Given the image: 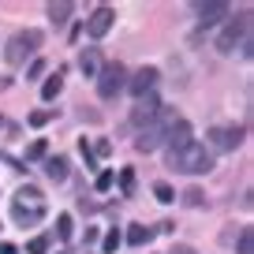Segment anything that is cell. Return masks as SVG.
<instances>
[{"label": "cell", "instance_id": "cell-12", "mask_svg": "<svg viewBox=\"0 0 254 254\" xmlns=\"http://www.w3.org/2000/svg\"><path fill=\"white\" fill-rule=\"evenodd\" d=\"M112 19H116L112 8H94V15H90V23H86L90 38H105V34L112 30Z\"/></svg>", "mask_w": 254, "mask_h": 254}, {"label": "cell", "instance_id": "cell-16", "mask_svg": "<svg viewBox=\"0 0 254 254\" xmlns=\"http://www.w3.org/2000/svg\"><path fill=\"white\" fill-rule=\"evenodd\" d=\"M124 239H127V243H131V247H146V243H150V239H153V228H146V224H131Z\"/></svg>", "mask_w": 254, "mask_h": 254}, {"label": "cell", "instance_id": "cell-26", "mask_svg": "<svg viewBox=\"0 0 254 254\" xmlns=\"http://www.w3.org/2000/svg\"><path fill=\"white\" fill-rule=\"evenodd\" d=\"M120 243H124V236H120V232H116V228H112V232H109V236H105V243H101V247H105V254H112V251H116V247H120Z\"/></svg>", "mask_w": 254, "mask_h": 254}, {"label": "cell", "instance_id": "cell-14", "mask_svg": "<svg viewBox=\"0 0 254 254\" xmlns=\"http://www.w3.org/2000/svg\"><path fill=\"white\" fill-rule=\"evenodd\" d=\"M79 67H82V75H86V79H97V71H101V56H97V49H82Z\"/></svg>", "mask_w": 254, "mask_h": 254}, {"label": "cell", "instance_id": "cell-3", "mask_svg": "<svg viewBox=\"0 0 254 254\" xmlns=\"http://www.w3.org/2000/svg\"><path fill=\"white\" fill-rule=\"evenodd\" d=\"M243 41H251V15L228 19V23H224V30L217 34V49H221L224 56L236 53V49H243Z\"/></svg>", "mask_w": 254, "mask_h": 254}, {"label": "cell", "instance_id": "cell-10", "mask_svg": "<svg viewBox=\"0 0 254 254\" xmlns=\"http://www.w3.org/2000/svg\"><path fill=\"white\" fill-rule=\"evenodd\" d=\"M11 206H19V209H45V194H41L34 183H26V187H19V190H15Z\"/></svg>", "mask_w": 254, "mask_h": 254}, {"label": "cell", "instance_id": "cell-9", "mask_svg": "<svg viewBox=\"0 0 254 254\" xmlns=\"http://www.w3.org/2000/svg\"><path fill=\"white\" fill-rule=\"evenodd\" d=\"M157 79H161V71L157 67H138L131 79H127V90L135 97H146V94H153V86H157Z\"/></svg>", "mask_w": 254, "mask_h": 254}, {"label": "cell", "instance_id": "cell-28", "mask_svg": "<svg viewBox=\"0 0 254 254\" xmlns=\"http://www.w3.org/2000/svg\"><path fill=\"white\" fill-rule=\"evenodd\" d=\"M49 251V239H30L26 243V254H45Z\"/></svg>", "mask_w": 254, "mask_h": 254}, {"label": "cell", "instance_id": "cell-13", "mask_svg": "<svg viewBox=\"0 0 254 254\" xmlns=\"http://www.w3.org/2000/svg\"><path fill=\"white\" fill-rule=\"evenodd\" d=\"M45 176H49L53 183H64L67 176H71V165H67V157H60V153H56V157H45Z\"/></svg>", "mask_w": 254, "mask_h": 254}, {"label": "cell", "instance_id": "cell-15", "mask_svg": "<svg viewBox=\"0 0 254 254\" xmlns=\"http://www.w3.org/2000/svg\"><path fill=\"white\" fill-rule=\"evenodd\" d=\"M11 217H15L19 228H34V224H41L45 209H19V206H11Z\"/></svg>", "mask_w": 254, "mask_h": 254}, {"label": "cell", "instance_id": "cell-25", "mask_svg": "<svg viewBox=\"0 0 254 254\" xmlns=\"http://www.w3.org/2000/svg\"><path fill=\"white\" fill-rule=\"evenodd\" d=\"M153 194H157V202H176V190L168 183H153Z\"/></svg>", "mask_w": 254, "mask_h": 254}, {"label": "cell", "instance_id": "cell-24", "mask_svg": "<svg viewBox=\"0 0 254 254\" xmlns=\"http://www.w3.org/2000/svg\"><path fill=\"white\" fill-rule=\"evenodd\" d=\"M56 236H60V239H71V217H67V213L56 217Z\"/></svg>", "mask_w": 254, "mask_h": 254}, {"label": "cell", "instance_id": "cell-18", "mask_svg": "<svg viewBox=\"0 0 254 254\" xmlns=\"http://www.w3.org/2000/svg\"><path fill=\"white\" fill-rule=\"evenodd\" d=\"M67 15H71V4H67V0L49 4V19H53V26H64V23H67Z\"/></svg>", "mask_w": 254, "mask_h": 254}, {"label": "cell", "instance_id": "cell-4", "mask_svg": "<svg viewBox=\"0 0 254 254\" xmlns=\"http://www.w3.org/2000/svg\"><path fill=\"white\" fill-rule=\"evenodd\" d=\"M120 90H127V67L120 60H112V64H105L101 71H97V94H101L105 101H112Z\"/></svg>", "mask_w": 254, "mask_h": 254}, {"label": "cell", "instance_id": "cell-2", "mask_svg": "<svg viewBox=\"0 0 254 254\" xmlns=\"http://www.w3.org/2000/svg\"><path fill=\"white\" fill-rule=\"evenodd\" d=\"M41 41H45V38H41V30H19L15 38L8 41V49H4V60H8L11 67H23L26 56H34L41 49Z\"/></svg>", "mask_w": 254, "mask_h": 254}, {"label": "cell", "instance_id": "cell-6", "mask_svg": "<svg viewBox=\"0 0 254 254\" xmlns=\"http://www.w3.org/2000/svg\"><path fill=\"white\" fill-rule=\"evenodd\" d=\"M172 127V120L165 116V109H161V116H157V124H150L146 131H138V138H135V150L138 153H153L161 142H165V131Z\"/></svg>", "mask_w": 254, "mask_h": 254}, {"label": "cell", "instance_id": "cell-32", "mask_svg": "<svg viewBox=\"0 0 254 254\" xmlns=\"http://www.w3.org/2000/svg\"><path fill=\"white\" fill-rule=\"evenodd\" d=\"M168 254H198V251H194V247H187V243H176Z\"/></svg>", "mask_w": 254, "mask_h": 254}, {"label": "cell", "instance_id": "cell-33", "mask_svg": "<svg viewBox=\"0 0 254 254\" xmlns=\"http://www.w3.org/2000/svg\"><path fill=\"white\" fill-rule=\"evenodd\" d=\"M0 254H19V251H15V243H0Z\"/></svg>", "mask_w": 254, "mask_h": 254}, {"label": "cell", "instance_id": "cell-23", "mask_svg": "<svg viewBox=\"0 0 254 254\" xmlns=\"http://www.w3.org/2000/svg\"><path fill=\"white\" fill-rule=\"evenodd\" d=\"M202 202H206V194H202L198 187H187V190H183V206H190V209H198Z\"/></svg>", "mask_w": 254, "mask_h": 254}, {"label": "cell", "instance_id": "cell-7", "mask_svg": "<svg viewBox=\"0 0 254 254\" xmlns=\"http://www.w3.org/2000/svg\"><path fill=\"white\" fill-rule=\"evenodd\" d=\"M161 109H165V105H161V101H157V97H153V94L138 97V101H135V109H131V124H135L138 131H146V127H150V124H157Z\"/></svg>", "mask_w": 254, "mask_h": 254}, {"label": "cell", "instance_id": "cell-31", "mask_svg": "<svg viewBox=\"0 0 254 254\" xmlns=\"http://www.w3.org/2000/svg\"><path fill=\"white\" fill-rule=\"evenodd\" d=\"M90 153H97V157H109V153H112V146H109V142H105V138H101V142H97V146H94V150H90Z\"/></svg>", "mask_w": 254, "mask_h": 254}, {"label": "cell", "instance_id": "cell-8", "mask_svg": "<svg viewBox=\"0 0 254 254\" xmlns=\"http://www.w3.org/2000/svg\"><path fill=\"white\" fill-rule=\"evenodd\" d=\"M165 142H168V157H172V153H180L183 146H190V142H194L190 124H187V120H172V127L165 131Z\"/></svg>", "mask_w": 254, "mask_h": 254}, {"label": "cell", "instance_id": "cell-22", "mask_svg": "<svg viewBox=\"0 0 254 254\" xmlns=\"http://www.w3.org/2000/svg\"><path fill=\"white\" fill-rule=\"evenodd\" d=\"M53 116H56L53 109H34L30 116H26V124H30V127H45V124H49Z\"/></svg>", "mask_w": 254, "mask_h": 254}, {"label": "cell", "instance_id": "cell-27", "mask_svg": "<svg viewBox=\"0 0 254 254\" xmlns=\"http://www.w3.org/2000/svg\"><path fill=\"white\" fill-rule=\"evenodd\" d=\"M112 183H116V176H112L109 168H105V172H97V190H109Z\"/></svg>", "mask_w": 254, "mask_h": 254}, {"label": "cell", "instance_id": "cell-5", "mask_svg": "<svg viewBox=\"0 0 254 254\" xmlns=\"http://www.w3.org/2000/svg\"><path fill=\"white\" fill-rule=\"evenodd\" d=\"M206 150L209 153H228V150H236L239 142H243V127H236V124H228V127H209V135H206Z\"/></svg>", "mask_w": 254, "mask_h": 254}, {"label": "cell", "instance_id": "cell-29", "mask_svg": "<svg viewBox=\"0 0 254 254\" xmlns=\"http://www.w3.org/2000/svg\"><path fill=\"white\" fill-rule=\"evenodd\" d=\"M236 236H239V228H236V224H228V228L221 232V243H224V247H232V243H236Z\"/></svg>", "mask_w": 254, "mask_h": 254}, {"label": "cell", "instance_id": "cell-17", "mask_svg": "<svg viewBox=\"0 0 254 254\" xmlns=\"http://www.w3.org/2000/svg\"><path fill=\"white\" fill-rule=\"evenodd\" d=\"M60 90H64V71H53L45 79V86H41V97H45V101H56V97H60Z\"/></svg>", "mask_w": 254, "mask_h": 254}, {"label": "cell", "instance_id": "cell-20", "mask_svg": "<svg viewBox=\"0 0 254 254\" xmlns=\"http://www.w3.org/2000/svg\"><path fill=\"white\" fill-rule=\"evenodd\" d=\"M120 190H124V198L135 194V168H120Z\"/></svg>", "mask_w": 254, "mask_h": 254}, {"label": "cell", "instance_id": "cell-19", "mask_svg": "<svg viewBox=\"0 0 254 254\" xmlns=\"http://www.w3.org/2000/svg\"><path fill=\"white\" fill-rule=\"evenodd\" d=\"M254 251V228H239V236H236V254H251Z\"/></svg>", "mask_w": 254, "mask_h": 254}, {"label": "cell", "instance_id": "cell-11", "mask_svg": "<svg viewBox=\"0 0 254 254\" xmlns=\"http://www.w3.org/2000/svg\"><path fill=\"white\" fill-rule=\"evenodd\" d=\"M228 4L224 0H209V4H198V23L202 26H217L221 19H228Z\"/></svg>", "mask_w": 254, "mask_h": 254}, {"label": "cell", "instance_id": "cell-30", "mask_svg": "<svg viewBox=\"0 0 254 254\" xmlns=\"http://www.w3.org/2000/svg\"><path fill=\"white\" fill-rule=\"evenodd\" d=\"M41 75H45V60H34L30 71H26V79H41Z\"/></svg>", "mask_w": 254, "mask_h": 254}, {"label": "cell", "instance_id": "cell-21", "mask_svg": "<svg viewBox=\"0 0 254 254\" xmlns=\"http://www.w3.org/2000/svg\"><path fill=\"white\" fill-rule=\"evenodd\" d=\"M41 157H49V142L45 138H34V142L26 146V161H41Z\"/></svg>", "mask_w": 254, "mask_h": 254}, {"label": "cell", "instance_id": "cell-1", "mask_svg": "<svg viewBox=\"0 0 254 254\" xmlns=\"http://www.w3.org/2000/svg\"><path fill=\"white\" fill-rule=\"evenodd\" d=\"M168 165H172L176 172L202 176V172H209V168H213V153H209L202 142H190V146H183L180 153H172V157H168Z\"/></svg>", "mask_w": 254, "mask_h": 254}]
</instances>
